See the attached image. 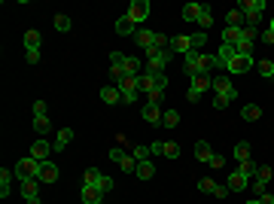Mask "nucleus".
Returning <instances> with one entry per match:
<instances>
[{
  "label": "nucleus",
  "instance_id": "nucleus-1",
  "mask_svg": "<svg viewBox=\"0 0 274 204\" xmlns=\"http://www.w3.org/2000/svg\"><path fill=\"white\" fill-rule=\"evenodd\" d=\"M171 61H174L171 49H146V73H165Z\"/></svg>",
  "mask_w": 274,
  "mask_h": 204
},
{
  "label": "nucleus",
  "instance_id": "nucleus-2",
  "mask_svg": "<svg viewBox=\"0 0 274 204\" xmlns=\"http://www.w3.org/2000/svg\"><path fill=\"white\" fill-rule=\"evenodd\" d=\"M40 168H43V161H37L34 155H25L16 161V177L19 180H40Z\"/></svg>",
  "mask_w": 274,
  "mask_h": 204
},
{
  "label": "nucleus",
  "instance_id": "nucleus-3",
  "mask_svg": "<svg viewBox=\"0 0 274 204\" xmlns=\"http://www.w3.org/2000/svg\"><path fill=\"white\" fill-rule=\"evenodd\" d=\"M210 89H213V95H216V98H222L225 104H231L234 98H238V92H234V86H231V79H228V76H213Z\"/></svg>",
  "mask_w": 274,
  "mask_h": 204
},
{
  "label": "nucleus",
  "instance_id": "nucleus-4",
  "mask_svg": "<svg viewBox=\"0 0 274 204\" xmlns=\"http://www.w3.org/2000/svg\"><path fill=\"white\" fill-rule=\"evenodd\" d=\"M210 83H213V76H210V73L195 76V79H192V86H189V92H186V101H192V104H195V101H201V95L210 89Z\"/></svg>",
  "mask_w": 274,
  "mask_h": 204
},
{
  "label": "nucleus",
  "instance_id": "nucleus-5",
  "mask_svg": "<svg viewBox=\"0 0 274 204\" xmlns=\"http://www.w3.org/2000/svg\"><path fill=\"white\" fill-rule=\"evenodd\" d=\"M238 10L244 13L247 25H256V22L262 19V13H265V0H241V4H238Z\"/></svg>",
  "mask_w": 274,
  "mask_h": 204
},
{
  "label": "nucleus",
  "instance_id": "nucleus-6",
  "mask_svg": "<svg viewBox=\"0 0 274 204\" xmlns=\"http://www.w3.org/2000/svg\"><path fill=\"white\" fill-rule=\"evenodd\" d=\"M119 95H122V104H134L140 95V76H125L119 83Z\"/></svg>",
  "mask_w": 274,
  "mask_h": 204
},
{
  "label": "nucleus",
  "instance_id": "nucleus-7",
  "mask_svg": "<svg viewBox=\"0 0 274 204\" xmlns=\"http://www.w3.org/2000/svg\"><path fill=\"white\" fill-rule=\"evenodd\" d=\"M83 183H86V186H95V189H101V192H110V189H113V180H110L107 174H101L98 168H89L86 177H83Z\"/></svg>",
  "mask_w": 274,
  "mask_h": 204
},
{
  "label": "nucleus",
  "instance_id": "nucleus-8",
  "mask_svg": "<svg viewBox=\"0 0 274 204\" xmlns=\"http://www.w3.org/2000/svg\"><path fill=\"white\" fill-rule=\"evenodd\" d=\"M183 73H186L189 79L201 76V52H189V55H183Z\"/></svg>",
  "mask_w": 274,
  "mask_h": 204
},
{
  "label": "nucleus",
  "instance_id": "nucleus-9",
  "mask_svg": "<svg viewBox=\"0 0 274 204\" xmlns=\"http://www.w3.org/2000/svg\"><path fill=\"white\" fill-rule=\"evenodd\" d=\"M250 67H253V58H250V55H234V58L228 61L225 73H231V76H238V73H247Z\"/></svg>",
  "mask_w": 274,
  "mask_h": 204
},
{
  "label": "nucleus",
  "instance_id": "nucleus-10",
  "mask_svg": "<svg viewBox=\"0 0 274 204\" xmlns=\"http://www.w3.org/2000/svg\"><path fill=\"white\" fill-rule=\"evenodd\" d=\"M149 10H152V7H149V0H134V4L128 7V19H131L134 25H140V22L149 16Z\"/></svg>",
  "mask_w": 274,
  "mask_h": 204
},
{
  "label": "nucleus",
  "instance_id": "nucleus-11",
  "mask_svg": "<svg viewBox=\"0 0 274 204\" xmlns=\"http://www.w3.org/2000/svg\"><path fill=\"white\" fill-rule=\"evenodd\" d=\"M174 55H189L192 52V37H186V34H177V37H171V46H168Z\"/></svg>",
  "mask_w": 274,
  "mask_h": 204
},
{
  "label": "nucleus",
  "instance_id": "nucleus-12",
  "mask_svg": "<svg viewBox=\"0 0 274 204\" xmlns=\"http://www.w3.org/2000/svg\"><path fill=\"white\" fill-rule=\"evenodd\" d=\"M52 149H55V146H52L49 140H43V137H40V140H37V143L31 146V155H34L37 161H49V155H52Z\"/></svg>",
  "mask_w": 274,
  "mask_h": 204
},
{
  "label": "nucleus",
  "instance_id": "nucleus-13",
  "mask_svg": "<svg viewBox=\"0 0 274 204\" xmlns=\"http://www.w3.org/2000/svg\"><path fill=\"white\" fill-rule=\"evenodd\" d=\"M162 107H155V104H146L143 110H140V116H143V122H149V125H162Z\"/></svg>",
  "mask_w": 274,
  "mask_h": 204
},
{
  "label": "nucleus",
  "instance_id": "nucleus-14",
  "mask_svg": "<svg viewBox=\"0 0 274 204\" xmlns=\"http://www.w3.org/2000/svg\"><path fill=\"white\" fill-rule=\"evenodd\" d=\"M225 186H228V192H244V189L250 186V180H247L241 171H231V174H228V183H225Z\"/></svg>",
  "mask_w": 274,
  "mask_h": 204
},
{
  "label": "nucleus",
  "instance_id": "nucleus-15",
  "mask_svg": "<svg viewBox=\"0 0 274 204\" xmlns=\"http://www.w3.org/2000/svg\"><path fill=\"white\" fill-rule=\"evenodd\" d=\"M134 40H137V46L146 52V49H152V46H155V31H149V28H140V31L134 34Z\"/></svg>",
  "mask_w": 274,
  "mask_h": 204
},
{
  "label": "nucleus",
  "instance_id": "nucleus-16",
  "mask_svg": "<svg viewBox=\"0 0 274 204\" xmlns=\"http://www.w3.org/2000/svg\"><path fill=\"white\" fill-rule=\"evenodd\" d=\"M13 174L16 171H10V168H0V198H10V192H13Z\"/></svg>",
  "mask_w": 274,
  "mask_h": 204
},
{
  "label": "nucleus",
  "instance_id": "nucleus-17",
  "mask_svg": "<svg viewBox=\"0 0 274 204\" xmlns=\"http://www.w3.org/2000/svg\"><path fill=\"white\" fill-rule=\"evenodd\" d=\"M80 198H83V204H98V201H104V192H101V189H95V186H86V183H83Z\"/></svg>",
  "mask_w": 274,
  "mask_h": 204
},
{
  "label": "nucleus",
  "instance_id": "nucleus-18",
  "mask_svg": "<svg viewBox=\"0 0 274 204\" xmlns=\"http://www.w3.org/2000/svg\"><path fill=\"white\" fill-rule=\"evenodd\" d=\"M116 34L119 37H128V34H137V25L128 19V16H122V19H116Z\"/></svg>",
  "mask_w": 274,
  "mask_h": 204
},
{
  "label": "nucleus",
  "instance_id": "nucleus-19",
  "mask_svg": "<svg viewBox=\"0 0 274 204\" xmlns=\"http://www.w3.org/2000/svg\"><path fill=\"white\" fill-rule=\"evenodd\" d=\"M101 101H104V104H119V101H122L119 86H104V89H101Z\"/></svg>",
  "mask_w": 274,
  "mask_h": 204
},
{
  "label": "nucleus",
  "instance_id": "nucleus-20",
  "mask_svg": "<svg viewBox=\"0 0 274 204\" xmlns=\"http://www.w3.org/2000/svg\"><path fill=\"white\" fill-rule=\"evenodd\" d=\"M195 158H198V161H207V165H210L213 149H210V143H207V140H198V143H195Z\"/></svg>",
  "mask_w": 274,
  "mask_h": 204
},
{
  "label": "nucleus",
  "instance_id": "nucleus-21",
  "mask_svg": "<svg viewBox=\"0 0 274 204\" xmlns=\"http://www.w3.org/2000/svg\"><path fill=\"white\" fill-rule=\"evenodd\" d=\"M22 195H25V201L37 198L40 195V180H22Z\"/></svg>",
  "mask_w": 274,
  "mask_h": 204
},
{
  "label": "nucleus",
  "instance_id": "nucleus-22",
  "mask_svg": "<svg viewBox=\"0 0 274 204\" xmlns=\"http://www.w3.org/2000/svg\"><path fill=\"white\" fill-rule=\"evenodd\" d=\"M58 180V168L52 165V161H43V168H40V183H55Z\"/></svg>",
  "mask_w": 274,
  "mask_h": 204
},
{
  "label": "nucleus",
  "instance_id": "nucleus-23",
  "mask_svg": "<svg viewBox=\"0 0 274 204\" xmlns=\"http://www.w3.org/2000/svg\"><path fill=\"white\" fill-rule=\"evenodd\" d=\"M70 140H73V128H61V131H58V137H55V152L67 149V146H70Z\"/></svg>",
  "mask_w": 274,
  "mask_h": 204
},
{
  "label": "nucleus",
  "instance_id": "nucleus-24",
  "mask_svg": "<svg viewBox=\"0 0 274 204\" xmlns=\"http://www.w3.org/2000/svg\"><path fill=\"white\" fill-rule=\"evenodd\" d=\"M231 158H234V161H247V158H250V143H247V140H238V143H234Z\"/></svg>",
  "mask_w": 274,
  "mask_h": 204
},
{
  "label": "nucleus",
  "instance_id": "nucleus-25",
  "mask_svg": "<svg viewBox=\"0 0 274 204\" xmlns=\"http://www.w3.org/2000/svg\"><path fill=\"white\" fill-rule=\"evenodd\" d=\"M238 171L247 177V180H253L256 174H259V165H256V161L253 158H247V161H238Z\"/></svg>",
  "mask_w": 274,
  "mask_h": 204
},
{
  "label": "nucleus",
  "instance_id": "nucleus-26",
  "mask_svg": "<svg viewBox=\"0 0 274 204\" xmlns=\"http://www.w3.org/2000/svg\"><path fill=\"white\" fill-rule=\"evenodd\" d=\"M241 119H244V122H259V119H262V107H256V104H247V107L241 110Z\"/></svg>",
  "mask_w": 274,
  "mask_h": 204
},
{
  "label": "nucleus",
  "instance_id": "nucleus-27",
  "mask_svg": "<svg viewBox=\"0 0 274 204\" xmlns=\"http://www.w3.org/2000/svg\"><path fill=\"white\" fill-rule=\"evenodd\" d=\"M140 180H152L155 177V168H152V161L146 158V161H137V171H134Z\"/></svg>",
  "mask_w": 274,
  "mask_h": 204
},
{
  "label": "nucleus",
  "instance_id": "nucleus-28",
  "mask_svg": "<svg viewBox=\"0 0 274 204\" xmlns=\"http://www.w3.org/2000/svg\"><path fill=\"white\" fill-rule=\"evenodd\" d=\"M34 131H37V134H49V131H52L49 116H34Z\"/></svg>",
  "mask_w": 274,
  "mask_h": 204
},
{
  "label": "nucleus",
  "instance_id": "nucleus-29",
  "mask_svg": "<svg viewBox=\"0 0 274 204\" xmlns=\"http://www.w3.org/2000/svg\"><path fill=\"white\" fill-rule=\"evenodd\" d=\"M256 73H259V76H265V79H274V61H268V58L256 61Z\"/></svg>",
  "mask_w": 274,
  "mask_h": 204
},
{
  "label": "nucleus",
  "instance_id": "nucleus-30",
  "mask_svg": "<svg viewBox=\"0 0 274 204\" xmlns=\"http://www.w3.org/2000/svg\"><path fill=\"white\" fill-rule=\"evenodd\" d=\"M198 13H201V4H186L183 7V22H198Z\"/></svg>",
  "mask_w": 274,
  "mask_h": 204
},
{
  "label": "nucleus",
  "instance_id": "nucleus-31",
  "mask_svg": "<svg viewBox=\"0 0 274 204\" xmlns=\"http://www.w3.org/2000/svg\"><path fill=\"white\" fill-rule=\"evenodd\" d=\"M241 25H244V13H241V10H228L225 28H241Z\"/></svg>",
  "mask_w": 274,
  "mask_h": 204
},
{
  "label": "nucleus",
  "instance_id": "nucleus-32",
  "mask_svg": "<svg viewBox=\"0 0 274 204\" xmlns=\"http://www.w3.org/2000/svg\"><path fill=\"white\" fill-rule=\"evenodd\" d=\"M198 25H201V31H207V28L213 25V13H210V7H207V4H201V13H198Z\"/></svg>",
  "mask_w": 274,
  "mask_h": 204
},
{
  "label": "nucleus",
  "instance_id": "nucleus-33",
  "mask_svg": "<svg viewBox=\"0 0 274 204\" xmlns=\"http://www.w3.org/2000/svg\"><path fill=\"white\" fill-rule=\"evenodd\" d=\"M140 70H143V64H140V58H125V73L128 76H140Z\"/></svg>",
  "mask_w": 274,
  "mask_h": 204
},
{
  "label": "nucleus",
  "instance_id": "nucleus-34",
  "mask_svg": "<svg viewBox=\"0 0 274 204\" xmlns=\"http://www.w3.org/2000/svg\"><path fill=\"white\" fill-rule=\"evenodd\" d=\"M28 49H40V31H28L25 34V52Z\"/></svg>",
  "mask_w": 274,
  "mask_h": 204
},
{
  "label": "nucleus",
  "instance_id": "nucleus-35",
  "mask_svg": "<svg viewBox=\"0 0 274 204\" xmlns=\"http://www.w3.org/2000/svg\"><path fill=\"white\" fill-rule=\"evenodd\" d=\"M177 122H180V113L177 110H165L162 113V125L165 128H177Z\"/></svg>",
  "mask_w": 274,
  "mask_h": 204
},
{
  "label": "nucleus",
  "instance_id": "nucleus-36",
  "mask_svg": "<svg viewBox=\"0 0 274 204\" xmlns=\"http://www.w3.org/2000/svg\"><path fill=\"white\" fill-rule=\"evenodd\" d=\"M204 43H207V34H204V31L192 34V52H201V49H204Z\"/></svg>",
  "mask_w": 274,
  "mask_h": 204
},
{
  "label": "nucleus",
  "instance_id": "nucleus-37",
  "mask_svg": "<svg viewBox=\"0 0 274 204\" xmlns=\"http://www.w3.org/2000/svg\"><path fill=\"white\" fill-rule=\"evenodd\" d=\"M155 89V73H140V92H152Z\"/></svg>",
  "mask_w": 274,
  "mask_h": 204
},
{
  "label": "nucleus",
  "instance_id": "nucleus-38",
  "mask_svg": "<svg viewBox=\"0 0 274 204\" xmlns=\"http://www.w3.org/2000/svg\"><path fill=\"white\" fill-rule=\"evenodd\" d=\"M162 101H165V92H162V89H152V92H146V104L162 107Z\"/></svg>",
  "mask_w": 274,
  "mask_h": 204
},
{
  "label": "nucleus",
  "instance_id": "nucleus-39",
  "mask_svg": "<svg viewBox=\"0 0 274 204\" xmlns=\"http://www.w3.org/2000/svg\"><path fill=\"white\" fill-rule=\"evenodd\" d=\"M119 168H122L125 174H134V171H137V158H134V155H125V158L119 161Z\"/></svg>",
  "mask_w": 274,
  "mask_h": 204
},
{
  "label": "nucleus",
  "instance_id": "nucleus-40",
  "mask_svg": "<svg viewBox=\"0 0 274 204\" xmlns=\"http://www.w3.org/2000/svg\"><path fill=\"white\" fill-rule=\"evenodd\" d=\"M73 28V22H70V16H55V31H61V34H67Z\"/></svg>",
  "mask_w": 274,
  "mask_h": 204
},
{
  "label": "nucleus",
  "instance_id": "nucleus-41",
  "mask_svg": "<svg viewBox=\"0 0 274 204\" xmlns=\"http://www.w3.org/2000/svg\"><path fill=\"white\" fill-rule=\"evenodd\" d=\"M131 155H134L137 161H146L152 152H149V146H143V143H140V146H134V149H131Z\"/></svg>",
  "mask_w": 274,
  "mask_h": 204
},
{
  "label": "nucleus",
  "instance_id": "nucleus-42",
  "mask_svg": "<svg viewBox=\"0 0 274 204\" xmlns=\"http://www.w3.org/2000/svg\"><path fill=\"white\" fill-rule=\"evenodd\" d=\"M265 192H268V183H265V180H259V177H253V195H256V198H262Z\"/></svg>",
  "mask_w": 274,
  "mask_h": 204
},
{
  "label": "nucleus",
  "instance_id": "nucleus-43",
  "mask_svg": "<svg viewBox=\"0 0 274 204\" xmlns=\"http://www.w3.org/2000/svg\"><path fill=\"white\" fill-rule=\"evenodd\" d=\"M198 189H201V192H210V195H213V189H216V183H213L210 177H201V180H198Z\"/></svg>",
  "mask_w": 274,
  "mask_h": 204
},
{
  "label": "nucleus",
  "instance_id": "nucleus-44",
  "mask_svg": "<svg viewBox=\"0 0 274 204\" xmlns=\"http://www.w3.org/2000/svg\"><path fill=\"white\" fill-rule=\"evenodd\" d=\"M125 52H110V67H119V64H125Z\"/></svg>",
  "mask_w": 274,
  "mask_h": 204
},
{
  "label": "nucleus",
  "instance_id": "nucleus-45",
  "mask_svg": "<svg viewBox=\"0 0 274 204\" xmlns=\"http://www.w3.org/2000/svg\"><path fill=\"white\" fill-rule=\"evenodd\" d=\"M165 155H168V158H177V155H180V146L171 143V140H165Z\"/></svg>",
  "mask_w": 274,
  "mask_h": 204
},
{
  "label": "nucleus",
  "instance_id": "nucleus-46",
  "mask_svg": "<svg viewBox=\"0 0 274 204\" xmlns=\"http://www.w3.org/2000/svg\"><path fill=\"white\" fill-rule=\"evenodd\" d=\"M256 177H259V180H265V183H268V180H271V177H274V171H271V165H259V174H256Z\"/></svg>",
  "mask_w": 274,
  "mask_h": 204
},
{
  "label": "nucleus",
  "instance_id": "nucleus-47",
  "mask_svg": "<svg viewBox=\"0 0 274 204\" xmlns=\"http://www.w3.org/2000/svg\"><path fill=\"white\" fill-rule=\"evenodd\" d=\"M46 113H49L46 101H34V116H46Z\"/></svg>",
  "mask_w": 274,
  "mask_h": 204
},
{
  "label": "nucleus",
  "instance_id": "nucleus-48",
  "mask_svg": "<svg viewBox=\"0 0 274 204\" xmlns=\"http://www.w3.org/2000/svg\"><path fill=\"white\" fill-rule=\"evenodd\" d=\"M149 152H152V155H165V140H155V143L149 146Z\"/></svg>",
  "mask_w": 274,
  "mask_h": 204
},
{
  "label": "nucleus",
  "instance_id": "nucleus-49",
  "mask_svg": "<svg viewBox=\"0 0 274 204\" xmlns=\"http://www.w3.org/2000/svg\"><path fill=\"white\" fill-rule=\"evenodd\" d=\"M155 89H162V92L168 89V76L165 73H155Z\"/></svg>",
  "mask_w": 274,
  "mask_h": 204
},
{
  "label": "nucleus",
  "instance_id": "nucleus-50",
  "mask_svg": "<svg viewBox=\"0 0 274 204\" xmlns=\"http://www.w3.org/2000/svg\"><path fill=\"white\" fill-rule=\"evenodd\" d=\"M25 55H28V64H37V61H40V49H28Z\"/></svg>",
  "mask_w": 274,
  "mask_h": 204
},
{
  "label": "nucleus",
  "instance_id": "nucleus-51",
  "mask_svg": "<svg viewBox=\"0 0 274 204\" xmlns=\"http://www.w3.org/2000/svg\"><path fill=\"white\" fill-rule=\"evenodd\" d=\"M125 155H128V152H122L119 146H116V149H110V158H113V161H122Z\"/></svg>",
  "mask_w": 274,
  "mask_h": 204
},
{
  "label": "nucleus",
  "instance_id": "nucleus-52",
  "mask_svg": "<svg viewBox=\"0 0 274 204\" xmlns=\"http://www.w3.org/2000/svg\"><path fill=\"white\" fill-rule=\"evenodd\" d=\"M210 168H225V155H213L210 158Z\"/></svg>",
  "mask_w": 274,
  "mask_h": 204
},
{
  "label": "nucleus",
  "instance_id": "nucleus-53",
  "mask_svg": "<svg viewBox=\"0 0 274 204\" xmlns=\"http://www.w3.org/2000/svg\"><path fill=\"white\" fill-rule=\"evenodd\" d=\"M213 195H216V198H225V195H228V186H219V183H216V189H213Z\"/></svg>",
  "mask_w": 274,
  "mask_h": 204
},
{
  "label": "nucleus",
  "instance_id": "nucleus-54",
  "mask_svg": "<svg viewBox=\"0 0 274 204\" xmlns=\"http://www.w3.org/2000/svg\"><path fill=\"white\" fill-rule=\"evenodd\" d=\"M213 110H225V101H222V98H216V95H213Z\"/></svg>",
  "mask_w": 274,
  "mask_h": 204
},
{
  "label": "nucleus",
  "instance_id": "nucleus-55",
  "mask_svg": "<svg viewBox=\"0 0 274 204\" xmlns=\"http://www.w3.org/2000/svg\"><path fill=\"white\" fill-rule=\"evenodd\" d=\"M259 201H262V204H274V195H271V192H265V195H262Z\"/></svg>",
  "mask_w": 274,
  "mask_h": 204
},
{
  "label": "nucleus",
  "instance_id": "nucleus-56",
  "mask_svg": "<svg viewBox=\"0 0 274 204\" xmlns=\"http://www.w3.org/2000/svg\"><path fill=\"white\" fill-rule=\"evenodd\" d=\"M25 204H43V201H40V195H37V198H31V201H25Z\"/></svg>",
  "mask_w": 274,
  "mask_h": 204
},
{
  "label": "nucleus",
  "instance_id": "nucleus-57",
  "mask_svg": "<svg viewBox=\"0 0 274 204\" xmlns=\"http://www.w3.org/2000/svg\"><path fill=\"white\" fill-rule=\"evenodd\" d=\"M247 204H262V201H259V198H250V201H247Z\"/></svg>",
  "mask_w": 274,
  "mask_h": 204
},
{
  "label": "nucleus",
  "instance_id": "nucleus-58",
  "mask_svg": "<svg viewBox=\"0 0 274 204\" xmlns=\"http://www.w3.org/2000/svg\"><path fill=\"white\" fill-rule=\"evenodd\" d=\"M268 31H271V34H274V19H271V25H268Z\"/></svg>",
  "mask_w": 274,
  "mask_h": 204
},
{
  "label": "nucleus",
  "instance_id": "nucleus-59",
  "mask_svg": "<svg viewBox=\"0 0 274 204\" xmlns=\"http://www.w3.org/2000/svg\"><path fill=\"white\" fill-rule=\"evenodd\" d=\"M98 204H104V201H98Z\"/></svg>",
  "mask_w": 274,
  "mask_h": 204
}]
</instances>
